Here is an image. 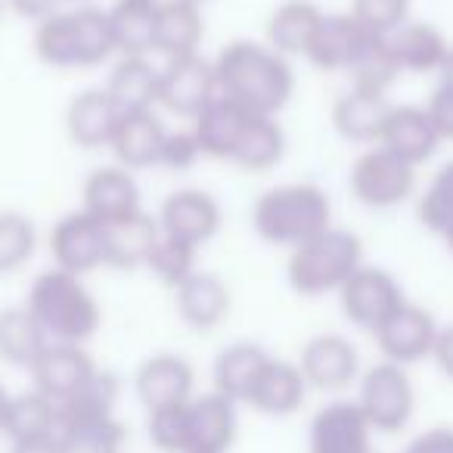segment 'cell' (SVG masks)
<instances>
[{"instance_id": "7a4b0ae2", "label": "cell", "mask_w": 453, "mask_h": 453, "mask_svg": "<svg viewBox=\"0 0 453 453\" xmlns=\"http://www.w3.org/2000/svg\"><path fill=\"white\" fill-rule=\"evenodd\" d=\"M115 41L109 13L96 7H78L41 19L35 32V53L53 69H90L112 57Z\"/></svg>"}, {"instance_id": "f1b7e54d", "label": "cell", "mask_w": 453, "mask_h": 453, "mask_svg": "<svg viewBox=\"0 0 453 453\" xmlns=\"http://www.w3.org/2000/svg\"><path fill=\"white\" fill-rule=\"evenodd\" d=\"M323 16L326 13L311 0H289L267 22V41L283 57H304Z\"/></svg>"}, {"instance_id": "4fadbf2b", "label": "cell", "mask_w": 453, "mask_h": 453, "mask_svg": "<svg viewBox=\"0 0 453 453\" xmlns=\"http://www.w3.org/2000/svg\"><path fill=\"white\" fill-rule=\"evenodd\" d=\"M96 372L100 370L94 366L90 354L81 345H69V342H50L32 366L35 391L50 397L57 407L75 397Z\"/></svg>"}, {"instance_id": "ac0fdd59", "label": "cell", "mask_w": 453, "mask_h": 453, "mask_svg": "<svg viewBox=\"0 0 453 453\" xmlns=\"http://www.w3.org/2000/svg\"><path fill=\"white\" fill-rule=\"evenodd\" d=\"M121 109L106 90H84L65 109V131H69L72 143L81 150H100L109 146L121 125Z\"/></svg>"}, {"instance_id": "e575fe53", "label": "cell", "mask_w": 453, "mask_h": 453, "mask_svg": "<svg viewBox=\"0 0 453 453\" xmlns=\"http://www.w3.org/2000/svg\"><path fill=\"white\" fill-rule=\"evenodd\" d=\"M109 28H112L115 50L125 57H143L152 50L156 38V7L146 0H119L109 10Z\"/></svg>"}, {"instance_id": "3957f363", "label": "cell", "mask_w": 453, "mask_h": 453, "mask_svg": "<svg viewBox=\"0 0 453 453\" xmlns=\"http://www.w3.org/2000/svg\"><path fill=\"white\" fill-rule=\"evenodd\" d=\"M329 218H333V205L314 183H286V187L267 189L252 211V224L261 240L292 249L329 230Z\"/></svg>"}, {"instance_id": "6da1fadb", "label": "cell", "mask_w": 453, "mask_h": 453, "mask_svg": "<svg viewBox=\"0 0 453 453\" xmlns=\"http://www.w3.org/2000/svg\"><path fill=\"white\" fill-rule=\"evenodd\" d=\"M214 78L224 100L252 115H273L289 103L296 78L283 53L252 41H236L214 59Z\"/></svg>"}, {"instance_id": "ee69618b", "label": "cell", "mask_w": 453, "mask_h": 453, "mask_svg": "<svg viewBox=\"0 0 453 453\" xmlns=\"http://www.w3.org/2000/svg\"><path fill=\"white\" fill-rule=\"evenodd\" d=\"M146 428H150V441L156 450L183 453L187 450V403L150 413Z\"/></svg>"}, {"instance_id": "8fae6325", "label": "cell", "mask_w": 453, "mask_h": 453, "mask_svg": "<svg viewBox=\"0 0 453 453\" xmlns=\"http://www.w3.org/2000/svg\"><path fill=\"white\" fill-rule=\"evenodd\" d=\"M438 329L441 326L426 308L403 302L372 335H376V345L385 354V360H391L397 366H410L432 357Z\"/></svg>"}, {"instance_id": "9f6ffc18", "label": "cell", "mask_w": 453, "mask_h": 453, "mask_svg": "<svg viewBox=\"0 0 453 453\" xmlns=\"http://www.w3.org/2000/svg\"><path fill=\"white\" fill-rule=\"evenodd\" d=\"M372 453H376V450H372Z\"/></svg>"}, {"instance_id": "30bf717a", "label": "cell", "mask_w": 453, "mask_h": 453, "mask_svg": "<svg viewBox=\"0 0 453 453\" xmlns=\"http://www.w3.org/2000/svg\"><path fill=\"white\" fill-rule=\"evenodd\" d=\"M50 252L59 271L81 273L106 265V224L90 218L88 211H72L53 226L50 234Z\"/></svg>"}, {"instance_id": "d6986e66", "label": "cell", "mask_w": 453, "mask_h": 453, "mask_svg": "<svg viewBox=\"0 0 453 453\" xmlns=\"http://www.w3.org/2000/svg\"><path fill=\"white\" fill-rule=\"evenodd\" d=\"M84 211L100 224H115L140 211V187L127 168H100L84 180Z\"/></svg>"}, {"instance_id": "5b68a950", "label": "cell", "mask_w": 453, "mask_h": 453, "mask_svg": "<svg viewBox=\"0 0 453 453\" xmlns=\"http://www.w3.org/2000/svg\"><path fill=\"white\" fill-rule=\"evenodd\" d=\"M360 265H364V249L357 236L329 226L314 240L292 249L286 273L292 289L302 296H326V292H339Z\"/></svg>"}, {"instance_id": "db71d44e", "label": "cell", "mask_w": 453, "mask_h": 453, "mask_svg": "<svg viewBox=\"0 0 453 453\" xmlns=\"http://www.w3.org/2000/svg\"><path fill=\"white\" fill-rule=\"evenodd\" d=\"M444 242H447V249H450V255H453V226L444 234Z\"/></svg>"}, {"instance_id": "c3c4849f", "label": "cell", "mask_w": 453, "mask_h": 453, "mask_svg": "<svg viewBox=\"0 0 453 453\" xmlns=\"http://www.w3.org/2000/svg\"><path fill=\"white\" fill-rule=\"evenodd\" d=\"M432 360L453 382V323L444 329H438V339H434V348H432Z\"/></svg>"}, {"instance_id": "f546056e", "label": "cell", "mask_w": 453, "mask_h": 453, "mask_svg": "<svg viewBox=\"0 0 453 453\" xmlns=\"http://www.w3.org/2000/svg\"><path fill=\"white\" fill-rule=\"evenodd\" d=\"M202 41V13L193 0H171L156 10V38L152 50L165 53L168 59L189 57Z\"/></svg>"}, {"instance_id": "d590c367", "label": "cell", "mask_w": 453, "mask_h": 453, "mask_svg": "<svg viewBox=\"0 0 453 453\" xmlns=\"http://www.w3.org/2000/svg\"><path fill=\"white\" fill-rule=\"evenodd\" d=\"M115 401H119V382L109 372H96L75 397L59 403V432L90 422H103L115 416Z\"/></svg>"}, {"instance_id": "9a60e30c", "label": "cell", "mask_w": 453, "mask_h": 453, "mask_svg": "<svg viewBox=\"0 0 453 453\" xmlns=\"http://www.w3.org/2000/svg\"><path fill=\"white\" fill-rule=\"evenodd\" d=\"M240 432V416L230 397L208 391L187 403V450L183 453H226Z\"/></svg>"}, {"instance_id": "836d02e7", "label": "cell", "mask_w": 453, "mask_h": 453, "mask_svg": "<svg viewBox=\"0 0 453 453\" xmlns=\"http://www.w3.org/2000/svg\"><path fill=\"white\" fill-rule=\"evenodd\" d=\"M283 150L286 134L277 125V119L273 115H249L230 162H236L246 171H267L283 158Z\"/></svg>"}, {"instance_id": "7c38bea8", "label": "cell", "mask_w": 453, "mask_h": 453, "mask_svg": "<svg viewBox=\"0 0 453 453\" xmlns=\"http://www.w3.org/2000/svg\"><path fill=\"white\" fill-rule=\"evenodd\" d=\"M308 453H372V428L357 401H333L311 419Z\"/></svg>"}, {"instance_id": "52a82bcc", "label": "cell", "mask_w": 453, "mask_h": 453, "mask_svg": "<svg viewBox=\"0 0 453 453\" xmlns=\"http://www.w3.org/2000/svg\"><path fill=\"white\" fill-rule=\"evenodd\" d=\"M416 189V165L385 146L366 150L351 168V193L366 208H395Z\"/></svg>"}, {"instance_id": "7bdbcfd3", "label": "cell", "mask_w": 453, "mask_h": 453, "mask_svg": "<svg viewBox=\"0 0 453 453\" xmlns=\"http://www.w3.org/2000/svg\"><path fill=\"white\" fill-rule=\"evenodd\" d=\"M150 267L165 286L177 289L187 277L196 273V249L187 246V242H177V240H168L162 236L150 258Z\"/></svg>"}, {"instance_id": "484cf974", "label": "cell", "mask_w": 453, "mask_h": 453, "mask_svg": "<svg viewBox=\"0 0 453 453\" xmlns=\"http://www.w3.org/2000/svg\"><path fill=\"white\" fill-rule=\"evenodd\" d=\"M267 360L271 354L252 342H236V345L224 348L214 360V391L230 397L234 403H246Z\"/></svg>"}, {"instance_id": "816d5d0a", "label": "cell", "mask_w": 453, "mask_h": 453, "mask_svg": "<svg viewBox=\"0 0 453 453\" xmlns=\"http://www.w3.org/2000/svg\"><path fill=\"white\" fill-rule=\"evenodd\" d=\"M438 75H441V88L453 90V47L447 50L444 63H441V69H438Z\"/></svg>"}, {"instance_id": "83f0119b", "label": "cell", "mask_w": 453, "mask_h": 453, "mask_svg": "<svg viewBox=\"0 0 453 453\" xmlns=\"http://www.w3.org/2000/svg\"><path fill=\"white\" fill-rule=\"evenodd\" d=\"M391 112V103L385 94H372V90H357L345 94L333 109V125L345 140L354 143H372L382 137L385 119Z\"/></svg>"}, {"instance_id": "8d00e7d4", "label": "cell", "mask_w": 453, "mask_h": 453, "mask_svg": "<svg viewBox=\"0 0 453 453\" xmlns=\"http://www.w3.org/2000/svg\"><path fill=\"white\" fill-rule=\"evenodd\" d=\"M4 434H7L10 441L59 434V407L50 397L41 395V391H26V395L10 397Z\"/></svg>"}, {"instance_id": "8992f818", "label": "cell", "mask_w": 453, "mask_h": 453, "mask_svg": "<svg viewBox=\"0 0 453 453\" xmlns=\"http://www.w3.org/2000/svg\"><path fill=\"white\" fill-rule=\"evenodd\" d=\"M357 407L364 410L372 432L395 434L407 428L416 410V391L410 382V372L391 360L370 366L360 379Z\"/></svg>"}, {"instance_id": "ab89813d", "label": "cell", "mask_w": 453, "mask_h": 453, "mask_svg": "<svg viewBox=\"0 0 453 453\" xmlns=\"http://www.w3.org/2000/svg\"><path fill=\"white\" fill-rule=\"evenodd\" d=\"M59 441H63V453H121L125 426L112 416V419L90 422V426L65 428L59 432Z\"/></svg>"}, {"instance_id": "60d3db41", "label": "cell", "mask_w": 453, "mask_h": 453, "mask_svg": "<svg viewBox=\"0 0 453 453\" xmlns=\"http://www.w3.org/2000/svg\"><path fill=\"white\" fill-rule=\"evenodd\" d=\"M419 218L428 230L444 236L453 226V162H447L432 177L426 196L419 199Z\"/></svg>"}, {"instance_id": "44dd1931", "label": "cell", "mask_w": 453, "mask_h": 453, "mask_svg": "<svg viewBox=\"0 0 453 453\" xmlns=\"http://www.w3.org/2000/svg\"><path fill=\"white\" fill-rule=\"evenodd\" d=\"M438 140L441 137H438V131H434L426 109L391 106L379 143L388 152H395V156H401L403 162L419 165V162H426V158H432V152L438 150Z\"/></svg>"}, {"instance_id": "74e56055", "label": "cell", "mask_w": 453, "mask_h": 453, "mask_svg": "<svg viewBox=\"0 0 453 453\" xmlns=\"http://www.w3.org/2000/svg\"><path fill=\"white\" fill-rule=\"evenodd\" d=\"M348 75L354 78V88L357 90L385 94V88L401 75V65H397L395 53H391L388 38H376V35H370V38L364 41V47H360V53L354 57Z\"/></svg>"}, {"instance_id": "7dc6e473", "label": "cell", "mask_w": 453, "mask_h": 453, "mask_svg": "<svg viewBox=\"0 0 453 453\" xmlns=\"http://www.w3.org/2000/svg\"><path fill=\"white\" fill-rule=\"evenodd\" d=\"M403 453H453V428L450 426H434L428 432L416 434Z\"/></svg>"}, {"instance_id": "603a6c76", "label": "cell", "mask_w": 453, "mask_h": 453, "mask_svg": "<svg viewBox=\"0 0 453 453\" xmlns=\"http://www.w3.org/2000/svg\"><path fill=\"white\" fill-rule=\"evenodd\" d=\"M165 125L152 112H127L121 115V125L112 137V152L121 162V168H150L158 165L165 146Z\"/></svg>"}, {"instance_id": "cb8c5ba5", "label": "cell", "mask_w": 453, "mask_h": 453, "mask_svg": "<svg viewBox=\"0 0 453 453\" xmlns=\"http://www.w3.org/2000/svg\"><path fill=\"white\" fill-rule=\"evenodd\" d=\"M158 240H162V226L150 214L137 211L125 220H115L106 226V265L125 267V271L150 265Z\"/></svg>"}, {"instance_id": "f907efd6", "label": "cell", "mask_w": 453, "mask_h": 453, "mask_svg": "<svg viewBox=\"0 0 453 453\" xmlns=\"http://www.w3.org/2000/svg\"><path fill=\"white\" fill-rule=\"evenodd\" d=\"M63 0H10V7L19 16H32V19H47L57 13V7Z\"/></svg>"}, {"instance_id": "f6af8a7d", "label": "cell", "mask_w": 453, "mask_h": 453, "mask_svg": "<svg viewBox=\"0 0 453 453\" xmlns=\"http://www.w3.org/2000/svg\"><path fill=\"white\" fill-rule=\"evenodd\" d=\"M199 156H202V150H199V140H196L193 131L165 134V146H162L158 165H168V168H189Z\"/></svg>"}, {"instance_id": "11a10c76", "label": "cell", "mask_w": 453, "mask_h": 453, "mask_svg": "<svg viewBox=\"0 0 453 453\" xmlns=\"http://www.w3.org/2000/svg\"><path fill=\"white\" fill-rule=\"evenodd\" d=\"M146 4H152V7L158 10V7H165V4H171V0H146Z\"/></svg>"}, {"instance_id": "ffe728a7", "label": "cell", "mask_w": 453, "mask_h": 453, "mask_svg": "<svg viewBox=\"0 0 453 453\" xmlns=\"http://www.w3.org/2000/svg\"><path fill=\"white\" fill-rule=\"evenodd\" d=\"M304 395H308V382H304L298 364L271 357L261 370L258 382L249 391L246 403L265 416H292L302 410Z\"/></svg>"}, {"instance_id": "4dcf8cb0", "label": "cell", "mask_w": 453, "mask_h": 453, "mask_svg": "<svg viewBox=\"0 0 453 453\" xmlns=\"http://www.w3.org/2000/svg\"><path fill=\"white\" fill-rule=\"evenodd\" d=\"M47 345H50V335L28 308L0 311V357L7 364L32 370L35 360L47 351Z\"/></svg>"}, {"instance_id": "e0dca14e", "label": "cell", "mask_w": 453, "mask_h": 453, "mask_svg": "<svg viewBox=\"0 0 453 453\" xmlns=\"http://www.w3.org/2000/svg\"><path fill=\"white\" fill-rule=\"evenodd\" d=\"M193 366L187 360L177 354H156L140 364L137 376H134V391L146 413H156V410L180 407V403L193 401Z\"/></svg>"}, {"instance_id": "277c9868", "label": "cell", "mask_w": 453, "mask_h": 453, "mask_svg": "<svg viewBox=\"0 0 453 453\" xmlns=\"http://www.w3.org/2000/svg\"><path fill=\"white\" fill-rule=\"evenodd\" d=\"M26 308L38 317L50 342H69V345L88 342L103 320L100 304L81 283V277L59 271V267L35 280Z\"/></svg>"}, {"instance_id": "681fc988", "label": "cell", "mask_w": 453, "mask_h": 453, "mask_svg": "<svg viewBox=\"0 0 453 453\" xmlns=\"http://www.w3.org/2000/svg\"><path fill=\"white\" fill-rule=\"evenodd\" d=\"M10 453H63L59 434H44V438L10 441Z\"/></svg>"}, {"instance_id": "ba28073f", "label": "cell", "mask_w": 453, "mask_h": 453, "mask_svg": "<svg viewBox=\"0 0 453 453\" xmlns=\"http://www.w3.org/2000/svg\"><path fill=\"white\" fill-rule=\"evenodd\" d=\"M339 302L345 317L360 329L376 333L391 314L403 304L401 283L382 267H364L351 273L345 286L339 289Z\"/></svg>"}, {"instance_id": "1f68e13d", "label": "cell", "mask_w": 453, "mask_h": 453, "mask_svg": "<svg viewBox=\"0 0 453 453\" xmlns=\"http://www.w3.org/2000/svg\"><path fill=\"white\" fill-rule=\"evenodd\" d=\"M388 44L401 72H438L450 50L444 35L428 22H403Z\"/></svg>"}, {"instance_id": "9c48e42d", "label": "cell", "mask_w": 453, "mask_h": 453, "mask_svg": "<svg viewBox=\"0 0 453 453\" xmlns=\"http://www.w3.org/2000/svg\"><path fill=\"white\" fill-rule=\"evenodd\" d=\"M214 94H218L214 65L205 63L199 53L168 59V65L158 72V103L168 112L196 119L214 100Z\"/></svg>"}, {"instance_id": "f5cc1de1", "label": "cell", "mask_w": 453, "mask_h": 453, "mask_svg": "<svg viewBox=\"0 0 453 453\" xmlns=\"http://www.w3.org/2000/svg\"><path fill=\"white\" fill-rule=\"evenodd\" d=\"M10 391L0 385V434H4V426H7V410H10Z\"/></svg>"}, {"instance_id": "f35d334b", "label": "cell", "mask_w": 453, "mask_h": 453, "mask_svg": "<svg viewBox=\"0 0 453 453\" xmlns=\"http://www.w3.org/2000/svg\"><path fill=\"white\" fill-rule=\"evenodd\" d=\"M35 224L22 211H0V273H13L35 255Z\"/></svg>"}, {"instance_id": "5bb4252c", "label": "cell", "mask_w": 453, "mask_h": 453, "mask_svg": "<svg viewBox=\"0 0 453 453\" xmlns=\"http://www.w3.org/2000/svg\"><path fill=\"white\" fill-rule=\"evenodd\" d=\"M304 382L320 391H345L348 385L357 382L360 376V357L357 348L345 335L323 333L304 345L302 360H298Z\"/></svg>"}, {"instance_id": "4316f807", "label": "cell", "mask_w": 453, "mask_h": 453, "mask_svg": "<svg viewBox=\"0 0 453 453\" xmlns=\"http://www.w3.org/2000/svg\"><path fill=\"white\" fill-rule=\"evenodd\" d=\"M246 109H240L236 103L224 100V96H214L199 115H196L193 134L199 140L202 156H214V158H230L240 143V134L249 121Z\"/></svg>"}, {"instance_id": "7402d4cb", "label": "cell", "mask_w": 453, "mask_h": 453, "mask_svg": "<svg viewBox=\"0 0 453 453\" xmlns=\"http://www.w3.org/2000/svg\"><path fill=\"white\" fill-rule=\"evenodd\" d=\"M174 292H177V314L183 317L187 326L202 329V333L220 326L226 320V314H230V289L214 273L196 271Z\"/></svg>"}, {"instance_id": "bcb514c9", "label": "cell", "mask_w": 453, "mask_h": 453, "mask_svg": "<svg viewBox=\"0 0 453 453\" xmlns=\"http://www.w3.org/2000/svg\"><path fill=\"white\" fill-rule=\"evenodd\" d=\"M428 119H432L434 131H438L441 140H453V90L447 88H438L432 94L426 106Z\"/></svg>"}, {"instance_id": "d4e9b609", "label": "cell", "mask_w": 453, "mask_h": 453, "mask_svg": "<svg viewBox=\"0 0 453 453\" xmlns=\"http://www.w3.org/2000/svg\"><path fill=\"white\" fill-rule=\"evenodd\" d=\"M366 38H370V35L354 22L351 13L348 16H323L320 28H317L314 41H311V47H308L304 57H308L317 69H326V72L345 69L348 72Z\"/></svg>"}, {"instance_id": "b9f144b4", "label": "cell", "mask_w": 453, "mask_h": 453, "mask_svg": "<svg viewBox=\"0 0 453 453\" xmlns=\"http://www.w3.org/2000/svg\"><path fill=\"white\" fill-rule=\"evenodd\" d=\"M410 0H354L351 16L366 35L391 38L407 22Z\"/></svg>"}, {"instance_id": "2e32d148", "label": "cell", "mask_w": 453, "mask_h": 453, "mask_svg": "<svg viewBox=\"0 0 453 453\" xmlns=\"http://www.w3.org/2000/svg\"><path fill=\"white\" fill-rule=\"evenodd\" d=\"M158 226H162V236L196 249L218 234L220 208L205 189H177L165 199Z\"/></svg>"}, {"instance_id": "d6a6232c", "label": "cell", "mask_w": 453, "mask_h": 453, "mask_svg": "<svg viewBox=\"0 0 453 453\" xmlns=\"http://www.w3.org/2000/svg\"><path fill=\"white\" fill-rule=\"evenodd\" d=\"M106 94L125 115L150 112L152 103H158V72L146 63V57H125L109 75Z\"/></svg>"}]
</instances>
